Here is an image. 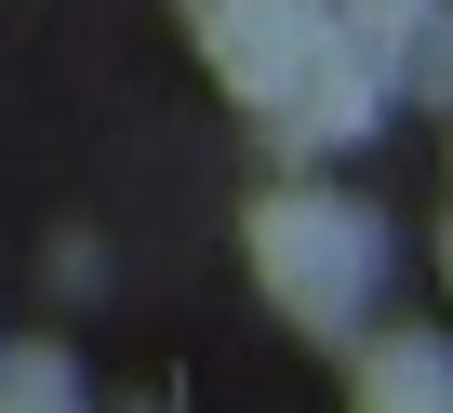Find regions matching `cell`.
<instances>
[{"mask_svg": "<svg viewBox=\"0 0 453 413\" xmlns=\"http://www.w3.org/2000/svg\"><path fill=\"white\" fill-rule=\"evenodd\" d=\"M241 254H254V280H267V307L294 320V333H360V307H373V280H387V227L360 214V200H334V187H267L254 200V227H241Z\"/></svg>", "mask_w": 453, "mask_h": 413, "instance_id": "obj_1", "label": "cell"}, {"mask_svg": "<svg viewBox=\"0 0 453 413\" xmlns=\"http://www.w3.org/2000/svg\"><path fill=\"white\" fill-rule=\"evenodd\" d=\"M387 120V54H360L334 14H320V41L280 67V94H267V147L280 160H334V147H360Z\"/></svg>", "mask_w": 453, "mask_h": 413, "instance_id": "obj_2", "label": "cell"}, {"mask_svg": "<svg viewBox=\"0 0 453 413\" xmlns=\"http://www.w3.org/2000/svg\"><path fill=\"white\" fill-rule=\"evenodd\" d=\"M187 14V41H200V67L226 80V94H280V67L320 41V0H173Z\"/></svg>", "mask_w": 453, "mask_h": 413, "instance_id": "obj_3", "label": "cell"}, {"mask_svg": "<svg viewBox=\"0 0 453 413\" xmlns=\"http://www.w3.org/2000/svg\"><path fill=\"white\" fill-rule=\"evenodd\" d=\"M387 94H400V107H453V0H426V14L400 27V54H387Z\"/></svg>", "mask_w": 453, "mask_h": 413, "instance_id": "obj_4", "label": "cell"}, {"mask_svg": "<svg viewBox=\"0 0 453 413\" xmlns=\"http://www.w3.org/2000/svg\"><path fill=\"white\" fill-rule=\"evenodd\" d=\"M0 413H81V373L54 347H14V360H0Z\"/></svg>", "mask_w": 453, "mask_h": 413, "instance_id": "obj_5", "label": "cell"}, {"mask_svg": "<svg viewBox=\"0 0 453 413\" xmlns=\"http://www.w3.org/2000/svg\"><path fill=\"white\" fill-rule=\"evenodd\" d=\"M320 14H334V27L360 41V54H400V27L426 14V0H320Z\"/></svg>", "mask_w": 453, "mask_h": 413, "instance_id": "obj_6", "label": "cell"}, {"mask_svg": "<svg viewBox=\"0 0 453 413\" xmlns=\"http://www.w3.org/2000/svg\"><path fill=\"white\" fill-rule=\"evenodd\" d=\"M440 280H453V227H440Z\"/></svg>", "mask_w": 453, "mask_h": 413, "instance_id": "obj_7", "label": "cell"}, {"mask_svg": "<svg viewBox=\"0 0 453 413\" xmlns=\"http://www.w3.org/2000/svg\"><path fill=\"white\" fill-rule=\"evenodd\" d=\"M413 413H453V400H413Z\"/></svg>", "mask_w": 453, "mask_h": 413, "instance_id": "obj_8", "label": "cell"}]
</instances>
